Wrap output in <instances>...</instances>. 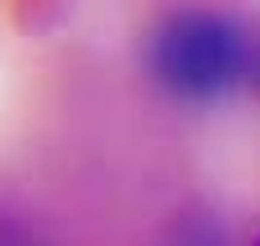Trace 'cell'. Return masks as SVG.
Wrapping results in <instances>:
<instances>
[{"instance_id": "1", "label": "cell", "mask_w": 260, "mask_h": 246, "mask_svg": "<svg viewBox=\"0 0 260 246\" xmlns=\"http://www.w3.org/2000/svg\"><path fill=\"white\" fill-rule=\"evenodd\" d=\"M242 64H247V46L238 27L219 14H201V9L174 14L169 23H160L151 41V73L160 78V87L187 100L229 91L242 78Z\"/></svg>"}, {"instance_id": "2", "label": "cell", "mask_w": 260, "mask_h": 246, "mask_svg": "<svg viewBox=\"0 0 260 246\" xmlns=\"http://www.w3.org/2000/svg\"><path fill=\"white\" fill-rule=\"evenodd\" d=\"M256 246H260V242H256Z\"/></svg>"}]
</instances>
